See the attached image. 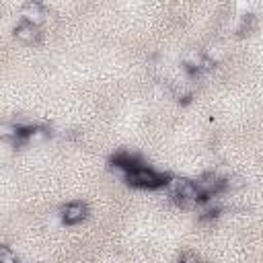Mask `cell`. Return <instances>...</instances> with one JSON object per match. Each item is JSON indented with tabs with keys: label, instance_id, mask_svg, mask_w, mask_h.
<instances>
[{
	"label": "cell",
	"instance_id": "obj_1",
	"mask_svg": "<svg viewBox=\"0 0 263 263\" xmlns=\"http://www.w3.org/2000/svg\"><path fill=\"white\" fill-rule=\"evenodd\" d=\"M125 181L132 183V185H136V187H148V189L166 185V181H164L162 175L154 173L152 168H144V166H136V168H132V171L127 173V179H125Z\"/></svg>",
	"mask_w": 263,
	"mask_h": 263
},
{
	"label": "cell",
	"instance_id": "obj_2",
	"mask_svg": "<svg viewBox=\"0 0 263 263\" xmlns=\"http://www.w3.org/2000/svg\"><path fill=\"white\" fill-rule=\"evenodd\" d=\"M14 35L18 41L23 43H35L39 39V27L35 23H29V21H21L14 29Z\"/></svg>",
	"mask_w": 263,
	"mask_h": 263
},
{
	"label": "cell",
	"instance_id": "obj_3",
	"mask_svg": "<svg viewBox=\"0 0 263 263\" xmlns=\"http://www.w3.org/2000/svg\"><path fill=\"white\" fill-rule=\"evenodd\" d=\"M86 216V205L80 203V201H72V203H66L62 208V220L66 224H76L80 222L82 218Z\"/></svg>",
	"mask_w": 263,
	"mask_h": 263
},
{
	"label": "cell",
	"instance_id": "obj_4",
	"mask_svg": "<svg viewBox=\"0 0 263 263\" xmlns=\"http://www.w3.org/2000/svg\"><path fill=\"white\" fill-rule=\"evenodd\" d=\"M195 185H197V189H199V193H201V195H212L214 191H218V189L224 185V181H222L218 175L208 173V175L199 177Z\"/></svg>",
	"mask_w": 263,
	"mask_h": 263
},
{
	"label": "cell",
	"instance_id": "obj_5",
	"mask_svg": "<svg viewBox=\"0 0 263 263\" xmlns=\"http://www.w3.org/2000/svg\"><path fill=\"white\" fill-rule=\"evenodd\" d=\"M23 16H25V21L39 25L41 21H45L47 12H45V6L43 4H39V2H27L23 6Z\"/></svg>",
	"mask_w": 263,
	"mask_h": 263
},
{
	"label": "cell",
	"instance_id": "obj_6",
	"mask_svg": "<svg viewBox=\"0 0 263 263\" xmlns=\"http://www.w3.org/2000/svg\"><path fill=\"white\" fill-rule=\"evenodd\" d=\"M49 132L43 129V127H31L25 132V144H31V146H37V144H43L47 140Z\"/></svg>",
	"mask_w": 263,
	"mask_h": 263
},
{
	"label": "cell",
	"instance_id": "obj_7",
	"mask_svg": "<svg viewBox=\"0 0 263 263\" xmlns=\"http://www.w3.org/2000/svg\"><path fill=\"white\" fill-rule=\"evenodd\" d=\"M205 60L210 62V64H218L222 58H224V49L220 47V45H210L208 49H205Z\"/></svg>",
	"mask_w": 263,
	"mask_h": 263
},
{
	"label": "cell",
	"instance_id": "obj_8",
	"mask_svg": "<svg viewBox=\"0 0 263 263\" xmlns=\"http://www.w3.org/2000/svg\"><path fill=\"white\" fill-rule=\"evenodd\" d=\"M255 27V14H242L238 21V33H251Z\"/></svg>",
	"mask_w": 263,
	"mask_h": 263
},
{
	"label": "cell",
	"instance_id": "obj_9",
	"mask_svg": "<svg viewBox=\"0 0 263 263\" xmlns=\"http://www.w3.org/2000/svg\"><path fill=\"white\" fill-rule=\"evenodd\" d=\"M0 263H16V257L10 253L8 247H2L0 249Z\"/></svg>",
	"mask_w": 263,
	"mask_h": 263
},
{
	"label": "cell",
	"instance_id": "obj_10",
	"mask_svg": "<svg viewBox=\"0 0 263 263\" xmlns=\"http://www.w3.org/2000/svg\"><path fill=\"white\" fill-rule=\"evenodd\" d=\"M224 185L228 189H238V187H242V179L240 177H226L224 179Z\"/></svg>",
	"mask_w": 263,
	"mask_h": 263
},
{
	"label": "cell",
	"instance_id": "obj_11",
	"mask_svg": "<svg viewBox=\"0 0 263 263\" xmlns=\"http://www.w3.org/2000/svg\"><path fill=\"white\" fill-rule=\"evenodd\" d=\"M179 263H199V259H197V255H195V253H191V251H185V253H181V257H179Z\"/></svg>",
	"mask_w": 263,
	"mask_h": 263
}]
</instances>
